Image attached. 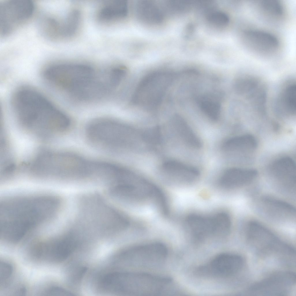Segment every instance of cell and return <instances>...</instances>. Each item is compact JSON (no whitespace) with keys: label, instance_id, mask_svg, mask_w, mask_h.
I'll return each mask as SVG.
<instances>
[{"label":"cell","instance_id":"6da1fadb","mask_svg":"<svg viewBox=\"0 0 296 296\" xmlns=\"http://www.w3.org/2000/svg\"><path fill=\"white\" fill-rule=\"evenodd\" d=\"M55 195L42 194L2 198L0 202V236L16 243L34 231L51 223L61 211Z\"/></svg>","mask_w":296,"mask_h":296},{"label":"cell","instance_id":"7a4b0ae2","mask_svg":"<svg viewBox=\"0 0 296 296\" xmlns=\"http://www.w3.org/2000/svg\"><path fill=\"white\" fill-rule=\"evenodd\" d=\"M12 102L21 129L38 139L44 141L54 139L71 127L69 116L34 90H18Z\"/></svg>","mask_w":296,"mask_h":296},{"label":"cell","instance_id":"3957f363","mask_svg":"<svg viewBox=\"0 0 296 296\" xmlns=\"http://www.w3.org/2000/svg\"><path fill=\"white\" fill-rule=\"evenodd\" d=\"M171 282L169 278L147 273L111 271L107 286L112 294L131 296H153L166 293Z\"/></svg>","mask_w":296,"mask_h":296},{"label":"cell","instance_id":"277c9868","mask_svg":"<svg viewBox=\"0 0 296 296\" xmlns=\"http://www.w3.org/2000/svg\"><path fill=\"white\" fill-rule=\"evenodd\" d=\"M93 70L84 64H58L48 67L44 75L50 84L70 95L81 88Z\"/></svg>","mask_w":296,"mask_h":296},{"label":"cell","instance_id":"5b68a950","mask_svg":"<svg viewBox=\"0 0 296 296\" xmlns=\"http://www.w3.org/2000/svg\"><path fill=\"white\" fill-rule=\"evenodd\" d=\"M246 234L249 243L259 250L282 259L294 256L295 251L292 248L258 222L252 221L248 224Z\"/></svg>","mask_w":296,"mask_h":296},{"label":"cell","instance_id":"8992f818","mask_svg":"<svg viewBox=\"0 0 296 296\" xmlns=\"http://www.w3.org/2000/svg\"><path fill=\"white\" fill-rule=\"evenodd\" d=\"M112 195L135 202L154 201L158 192V187L151 182L127 173L110 190Z\"/></svg>","mask_w":296,"mask_h":296},{"label":"cell","instance_id":"52a82bcc","mask_svg":"<svg viewBox=\"0 0 296 296\" xmlns=\"http://www.w3.org/2000/svg\"><path fill=\"white\" fill-rule=\"evenodd\" d=\"M34 3L29 0H7L0 3V34H10L33 15Z\"/></svg>","mask_w":296,"mask_h":296},{"label":"cell","instance_id":"ba28073f","mask_svg":"<svg viewBox=\"0 0 296 296\" xmlns=\"http://www.w3.org/2000/svg\"><path fill=\"white\" fill-rule=\"evenodd\" d=\"M167 249L163 244L152 243L130 247L116 257L117 262L129 266L154 265L166 258Z\"/></svg>","mask_w":296,"mask_h":296},{"label":"cell","instance_id":"9c48e42d","mask_svg":"<svg viewBox=\"0 0 296 296\" xmlns=\"http://www.w3.org/2000/svg\"><path fill=\"white\" fill-rule=\"evenodd\" d=\"M295 281V275L293 273L278 272L253 284L247 293L256 295H285L293 286Z\"/></svg>","mask_w":296,"mask_h":296},{"label":"cell","instance_id":"30bf717a","mask_svg":"<svg viewBox=\"0 0 296 296\" xmlns=\"http://www.w3.org/2000/svg\"><path fill=\"white\" fill-rule=\"evenodd\" d=\"M186 224L192 234L199 238L210 236H222L226 228V221L219 213L211 216L197 214L189 216Z\"/></svg>","mask_w":296,"mask_h":296},{"label":"cell","instance_id":"8fae6325","mask_svg":"<svg viewBox=\"0 0 296 296\" xmlns=\"http://www.w3.org/2000/svg\"><path fill=\"white\" fill-rule=\"evenodd\" d=\"M243 41L251 50L261 54L274 53L279 47L277 38L272 34L263 30L251 29L245 30L242 34Z\"/></svg>","mask_w":296,"mask_h":296},{"label":"cell","instance_id":"7c38bea8","mask_svg":"<svg viewBox=\"0 0 296 296\" xmlns=\"http://www.w3.org/2000/svg\"><path fill=\"white\" fill-rule=\"evenodd\" d=\"M133 10L136 19L145 25L157 27L162 25L167 17L161 2L138 0L134 3Z\"/></svg>","mask_w":296,"mask_h":296},{"label":"cell","instance_id":"4fadbf2b","mask_svg":"<svg viewBox=\"0 0 296 296\" xmlns=\"http://www.w3.org/2000/svg\"><path fill=\"white\" fill-rule=\"evenodd\" d=\"M257 174V171L254 169L230 168L221 175L219 184L221 188L227 189L241 187L252 182L256 178Z\"/></svg>","mask_w":296,"mask_h":296},{"label":"cell","instance_id":"5bb4252c","mask_svg":"<svg viewBox=\"0 0 296 296\" xmlns=\"http://www.w3.org/2000/svg\"><path fill=\"white\" fill-rule=\"evenodd\" d=\"M72 234L67 233L51 238L49 251L53 263L64 261L76 249L78 240Z\"/></svg>","mask_w":296,"mask_h":296},{"label":"cell","instance_id":"9a60e30c","mask_svg":"<svg viewBox=\"0 0 296 296\" xmlns=\"http://www.w3.org/2000/svg\"><path fill=\"white\" fill-rule=\"evenodd\" d=\"M243 265V260L240 256L235 254L223 253L213 259L210 264V269L216 276L227 277L240 271Z\"/></svg>","mask_w":296,"mask_h":296},{"label":"cell","instance_id":"2e32d148","mask_svg":"<svg viewBox=\"0 0 296 296\" xmlns=\"http://www.w3.org/2000/svg\"><path fill=\"white\" fill-rule=\"evenodd\" d=\"M129 3L123 0H114L105 2L99 9L98 20L103 22L115 21L125 18L130 11Z\"/></svg>","mask_w":296,"mask_h":296},{"label":"cell","instance_id":"e0dca14e","mask_svg":"<svg viewBox=\"0 0 296 296\" xmlns=\"http://www.w3.org/2000/svg\"><path fill=\"white\" fill-rule=\"evenodd\" d=\"M273 175L284 186L293 188L295 185L296 165L294 160L288 157L276 160L272 165Z\"/></svg>","mask_w":296,"mask_h":296},{"label":"cell","instance_id":"ac0fdd59","mask_svg":"<svg viewBox=\"0 0 296 296\" xmlns=\"http://www.w3.org/2000/svg\"><path fill=\"white\" fill-rule=\"evenodd\" d=\"M168 173L178 182H193L199 177L200 172L196 168L177 161H171L168 165Z\"/></svg>","mask_w":296,"mask_h":296},{"label":"cell","instance_id":"d6986e66","mask_svg":"<svg viewBox=\"0 0 296 296\" xmlns=\"http://www.w3.org/2000/svg\"><path fill=\"white\" fill-rule=\"evenodd\" d=\"M255 138L250 134H244L230 138L223 143L221 148L227 152H251L257 147Z\"/></svg>","mask_w":296,"mask_h":296},{"label":"cell","instance_id":"ffe728a7","mask_svg":"<svg viewBox=\"0 0 296 296\" xmlns=\"http://www.w3.org/2000/svg\"><path fill=\"white\" fill-rule=\"evenodd\" d=\"M262 205L266 211L278 217H289L295 214V209L290 204L270 197H264Z\"/></svg>","mask_w":296,"mask_h":296},{"label":"cell","instance_id":"44dd1931","mask_svg":"<svg viewBox=\"0 0 296 296\" xmlns=\"http://www.w3.org/2000/svg\"><path fill=\"white\" fill-rule=\"evenodd\" d=\"M174 123V127L177 134L186 145L195 149L201 147V141L183 119L177 116Z\"/></svg>","mask_w":296,"mask_h":296},{"label":"cell","instance_id":"7402d4cb","mask_svg":"<svg viewBox=\"0 0 296 296\" xmlns=\"http://www.w3.org/2000/svg\"><path fill=\"white\" fill-rule=\"evenodd\" d=\"M259 12L268 18L278 20L283 16L284 10L283 5L277 0H262L258 3Z\"/></svg>","mask_w":296,"mask_h":296},{"label":"cell","instance_id":"603a6c76","mask_svg":"<svg viewBox=\"0 0 296 296\" xmlns=\"http://www.w3.org/2000/svg\"><path fill=\"white\" fill-rule=\"evenodd\" d=\"M81 18V14L78 10L71 11L61 24V36L70 37L74 34L79 28Z\"/></svg>","mask_w":296,"mask_h":296},{"label":"cell","instance_id":"cb8c5ba5","mask_svg":"<svg viewBox=\"0 0 296 296\" xmlns=\"http://www.w3.org/2000/svg\"><path fill=\"white\" fill-rule=\"evenodd\" d=\"M281 105L283 109L288 114L293 115L295 113L296 86L292 83L285 88L282 95Z\"/></svg>","mask_w":296,"mask_h":296},{"label":"cell","instance_id":"d4e9b609","mask_svg":"<svg viewBox=\"0 0 296 296\" xmlns=\"http://www.w3.org/2000/svg\"><path fill=\"white\" fill-rule=\"evenodd\" d=\"M211 98H203L200 102V107L202 111L209 118L216 121L219 116L220 105L217 101Z\"/></svg>","mask_w":296,"mask_h":296},{"label":"cell","instance_id":"484cf974","mask_svg":"<svg viewBox=\"0 0 296 296\" xmlns=\"http://www.w3.org/2000/svg\"><path fill=\"white\" fill-rule=\"evenodd\" d=\"M14 268L10 262L3 260L0 262V287L2 288L8 285L14 273Z\"/></svg>","mask_w":296,"mask_h":296},{"label":"cell","instance_id":"4316f807","mask_svg":"<svg viewBox=\"0 0 296 296\" xmlns=\"http://www.w3.org/2000/svg\"><path fill=\"white\" fill-rule=\"evenodd\" d=\"M207 18L210 23L219 27L227 25L229 21V18L227 15L219 11L210 13L208 14Z\"/></svg>","mask_w":296,"mask_h":296},{"label":"cell","instance_id":"83f0119b","mask_svg":"<svg viewBox=\"0 0 296 296\" xmlns=\"http://www.w3.org/2000/svg\"><path fill=\"white\" fill-rule=\"evenodd\" d=\"M43 293L49 295H69L71 293L60 287L54 285L47 288Z\"/></svg>","mask_w":296,"mask_h":296}]
</instances>
